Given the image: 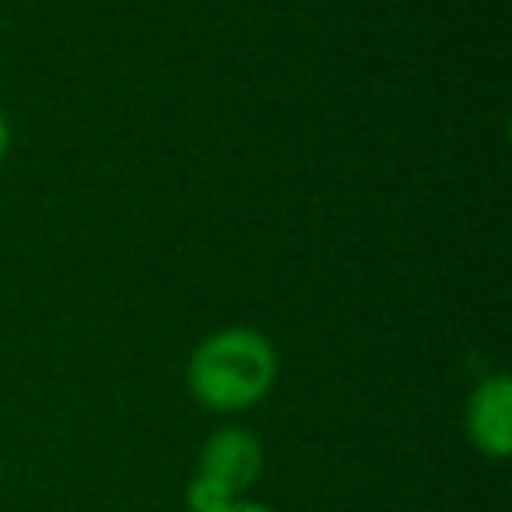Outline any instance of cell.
<instances>
[{"label": "cell", "instance_id": "cell-1", "mask_svg": "<svg viewBox=\"0 0 512 512\" xmlns=\"http://www.w3.org/2000/svg\"><path fill=\"white\" fill-rule=\"evenodd\" d=\"M278 376V355L264 334L228 327L211 334L190 358V390L204 407L221 414L246 411L264 400Z\"/></svg>", "mask_w": 512, "mask_h": 512}, {"label": "cell", "instance_id": "cell-2", "mask_svg": "<svg viewBox=\"0 0 512 512\" xmlns=\"http://www.w3.org/2000/svg\"><path fill=\"white\" fill-rule=\"evenodd\" d=\"M260 470H264V449H260V439L253 432H246V428H221L200 449L197 474L214 481L232 498L249 491V484L260 477Z\"/></svg>", "mask_w": 512, "mask_h": 512}, {"label": "cell", "instance_id": "cell-3", "mask_svg": "<svg viewBox=\"0 0 512 512\" xmlns=\"http://www.w3.org/2000/svg\"><path fill=\"white\" fill-rule=\"evenodd\" d=\"M467 435L477 453L505 460L512 453V383L491 376L467 400Z\"/></svg>", "mask_w": 512, "mask_h": 512}, {"label": "cell", "instance_id": "cell-4", "mask_svg": "<svg viewBox=\"0 0 512 512\" xmlns=\"http://www.w3.org/2000/svg\"><path fill=\"white\" fill-rule=\"evenodd\" d=\"M228 502H235L228 491H221L214 481H207V477L193 474L190 488H186V505H190V512H218L225 509Z\"/></svg>", "mask_w": 512, "mask_h": 512}, {"label": "cell", "instance_id": "cell-5", "mask_svg": "<svg viewBox=\"0 0 512 512\" xmlns=\"http://www.w3.org/2000/svg\"><path fill=\"white\" fill-rule=\"evenodd\" d=\"M218 512H274L271 505H260V502H242V498H235V502H228L225 509Z\"/></svg>", "mask_w": 512, "mask_h": 512}, {"label": "cell", "instance_id": "cell-6", "mask_svg": "<svg viewBox=\"0 0 512 512\" xmlns=\"http://www.w3.org/2000/svg\"><path fill=\"white\" fill-rule=\"evenodd\" d=\"M8 144H11V130H8V120L0 116V158L8 155Z\"/></svg>", "mask_w": 512, "mask_h": 512}]
</instances>
